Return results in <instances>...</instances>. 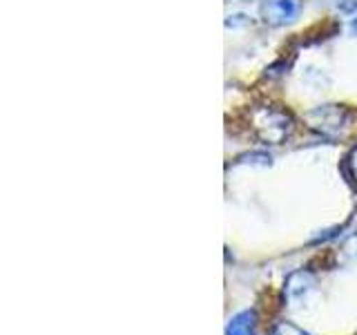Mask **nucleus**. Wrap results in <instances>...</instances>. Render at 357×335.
Instances as JSON below:
<instances>
[{
    "instance_id": "nucleus-1",
    "label": "nucleus",
    "mask_w": 357,
    "mask_h": 335,
    "mask_svg": "<svg viewBox=\"0 0 357 335\" xmlns=\"http://www.w3.org/2000/svg\"><path fill=\"white\" fill-rule=\"evenodd\" d=\"M255 130L259 134V139L266 143H282L290 134V130H293V121H290L286 112L268 107L255 117Z\"/></svg>"
},
{
    "instance_id": "nucleus-2",
    "label": "nucleus",
    "mask_w": 357,
    "mask_h": 335,
    "mask_svg": "<svg viewBox=\"0 0 357 335\" xmlns=\"http://www.w3.org/2000/svg\"><path fill=\"white\" fill-rule=\"evenodd\" d=\"M301 14V0H261L259 16L266 25L284 27L295 22Z\"/></svg>"
},
{
    "instance_id": "nucleus-3",
    "label": "nucleus",
    "mask_w": 357,
    "mask_h": 335,
    "mask_svg": "<svg viewBox=\"0 0 357 335\" xmlns=\"http://www.w3.org/2000/svg\"><path fill=\"white\" fill-rule=\"evenodd\" d=\"M257 333V313L255 311H241L234 318H230L226 335H255Z\"/></svg>"
},
{
    "instance_id": "nucleus-4",
    "label": "nucleus",
    "mask_w": 357,
    "mask_h": 335,
    "mask_svg": "<svg viewBox=\"0 0 357 335\" xmlns=\"http://www.w3.org/2000/svg\"><path fill=\"white\" fill-rule=\"evenodd\" d=\"M299 286H312V277L308 275V273H304V275H301V284ZM286 293H288V297H301V293H306V290H301V288H297V284H295V279L293 277H290L288 279V286H286Z\"/></svg>"
},
{
    "instance_id": "nucleus-5",
    "label": "nucleus",
    "mask_w": 357,
    "mask_h": 335,
    "mask_svg": "<svg viewBox=\"0 0 357 335\" xmlns=\"http://www.w3.org/2000/svg\"><path fill=\"white\" fill-rule=\"evenodd\" d=\"M273 335H308V333L293 327V324H279V327L273 331Z\"/></svg>"
},
{
    "instance_id": "nucleus-6",
    "label": "nucleus",
    "mask_w": 357,
    "mask_h": 335,
    "mask_svg": "<svg viewBox=\"0 0 357 335\" xmlns=\"http://www.w3.org/2000/svg\"><path fill=\"white\" fill-rule=\"evenodd\" d=\"M349 168H351V174H353V179L357 181V148L351 152V156H349Z\"/></svg>"
},
{
    "instance_id": "nucleus-7",
    "label": "nucleus",
    "mask_w": 357,
    "mask_h": 335,
    "mask_svg": "<svg viewBox=\"0 0 357 335\" xmlns=\"http://www.w3.org/2000/svg\"><path fill=\"white\" fill-rule=\"evenodd\" d=\"M349 31H351V36H357V11H353L349 18Z\"/></svg>"
}]
</instances>
